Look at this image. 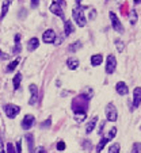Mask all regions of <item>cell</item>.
Instances as JSON below:
<instances>
[{
	"label": "cell",
	"instance_id": "ffe728a7",
	"mask_svg": "<svg viewBox=\"0 0 141 153\" xmlns=\"http://www.w3.org/2000/svg\"><path fill=\"white\" fill-rule=\"evenodd\" d=\"M21 81H22V73H16L12 79V84H14V90H19L21 86Z\"/></svg>",
	"mask_w": 141,
	"mask_h": 153
},
{
	"label": "cell",
	"instance_id": "d590c367",
	"mask_svg": "<svg viewBox=\"0 0 141 153\" xmlns=\"http://www.w3.org/2000/svg\"><path fill=\"white\" fill-rule=\"evenodd\" d=\"M95 15H97V11H95V10H92V11H91V16H90V18L94 19V18H95Z\"/></svg>",
	"mask_w": 141,
	"mask_h": 153
},
{
	"label": "cell",
	"instance_id": "d6a6232c",
	"mask_svg": "<svg viewBox=\"0 0 141 153\" xmlns=\"http://www.w3.org/2000/svg\"><path fill=\"white\" fill-rule=\"evenodd\" d=\"M35 153H46V149H45L44 146H38L37 150H35Z\"/></svg>",
	"mask_w": 141,
	"mask_h": 153
},
{
	"label": "cell",
	"instance_id": "836d02e7",
	"mask_svg": "<svg viewBox=\"0 0 141 153\" xmlns=\"http://www.w3.org/2000/svg\"><path fill=\"white\" fill-rule=\"evenodd\" d=\"M0 58H3V60H7V58H10V56L8 54H5V53H3L1 50H0Z\"/></svg>",
	"mask_w": 141,
	"mask_h": 153
},
{
	"label": "cell",
	"instance_id": "d6986e66",
	"mask_svg": "<svg viewBox=\"0 0 141 153\" xmlns=\"http://www.w3.org/2000/svg\"><path fill=\"white\" fill-rule=\"evenodd\" d=\"M10 3H11V1H8V0H5V1H3V5H1V14H0V22H1V20L4 19L5 14H7V11H8Z\"/></svg>",
	"mask_w": 141,
	"mask_h": 153
},
{
	"label": "cell",
	"instance_id": "cb8c5ba5",
	"mask_svg": "<svg viewBox=\"0 0 141 153\" xmlns=\"http://www.w3.org/2000/svg\"><path fill=\"white\" fill-rule=\"evenodd\" d=\"M129 20H130V24H136L137 23V14L134 10H132L130 14H129Z\"/></svg>",
	"mask_w": 141,
	"mask_h": 153
},
{
	"label": "cell",
	"instance_id": "83f0119b",
	"mask_svg": "<svg viewBox=\"0 0 141 153\" xmlns=\"http://www.w3.org/2000/svg\"><path fill=\"white\" fill-rule=\"evenodd\" d=\"M115 134H117V127H111L110 130H109V134H107V138H109V141L113 140L115 137Z\"/></svg>",
	"mask_w": 141,
	"mask_h": 153
},
{
	"label": "cell",
	"instance_id": "1f68e13d",
	"mask_svg": "<svg viewBox=\"0 0 141 153\" xmlns=\"http://www.w3.org/2000/svg\"><path fill=\"white\" fill-rule=\"evenodd\" d=\"M16 152L22 153V142H21V141H18L16 142Z\"/></svg>",
	"mask_w": 141,
	"mask_h": 153
},
{
	"label": "cell",
	"instance_id": "44dd1931",
	"mask_svg": "<svg viewBox=\"0 0 141 153\" xmlns=\"http://www.w3.org/2000/svg\"><path fill=\"white\" fill-rule=\"evenodd\" d=\"M107 142H109V138H107V137H103V138L99 141V144L97 145V153H101L102 150H103V148L106 146Z\"/></svg>",
	"mask_w": 141,
	"mask_h": 153
},
{
	"label": "cell",
	"instance_id": "8fae6325",
	"mask_svg": "<svg viewBox=\"0 0 141 153\" xmlns=\"http://www.w3.org/2000/svg\"><path fill=\"white\" fill-rule=\"evenodd\" d=\"M141 104V87H136L133 91V108H137Z\"/></svg>",
	"mask_w": 141,
	"mask_h": 153
},
{
	"label": "cell",
	"instance_id": "ac0fdd59",
	"mask_svg": "<svg viewBox=\"0 0 141 153\" xmlns=\"http://www.w3.org/2000/svg\"><path fill=\"white\" fill-rule=\"evenodd\" d=\"M73 31H75V27H73L72 22H70V20H65V24H64V34L68 37V35H70Z\"/></svg>",
	"mask_w": 141,
	"mask_h": 153
},
{
	"label": "cell",
	"instance_id": "5b68a950",
	"mask_svg": "<svg viewBox=\"0 0 141 153\" xmlns=\"http://www.w3.org/2000/svg\"><path fill=\"white\" fill-rule=\"evenodd\" d=\"M115 68H117V58H115L114 54H109L107 58H106V73H114Z\"/></svg>",
	"mask_w": 141,
	"mask_h": 153
},
{
	"label": "cell",
	"instance_id": "f546056e",
	"mask_svg": "<svg viewBox=\"0 0 141 153\" xmlns=\"http://www.w3.org/2000/svg\"><path fill=\"white\" fill-rule=\"evenodd\" d=\"M56 148H57V150H60V152H61V150H64V149L66 148V145H65V142H64V141H58Z\"/></svg>",
	"mask_w": 141,
	"mask_h": 153
},
{
	"label": "cell",
	"instance_id": "2e32d148",
	"mask_svg": "<svg viewBox=\"0 0 141 153\" xmlns=\"http://www.w3.org/2000/svg\"><path fill=\"white\" fill-rule=\"evenodd\" d=\"M66 65L69 68L70 71H75L79 68V60L76 58V57H69V58L66 60Z\"/></svg>",
	"mask_w": 141,
	"mask_h": 153
},
{
	"label": "cell",
	"instance_id": "e575fe53",
	"mask_svg": "<svg viewBox=\"0 0 141 153\" xmlns=\"http://www.w3.org/2000/svg\"><path fill=\"white\" fill-rule=\"evenodd\" d=\"M38 3H40L38 0H33L31 1V7H38Z\"/></svg>",
	"mask_w": 141,
	"mask_h": 153
},
{
	"label": "cell",
	"instance_id": "d4e9b609",
	"mask_svg": "<svg viewBox=\"0 0 141 153\" xmlns=\"http://www.w3.org/2000/svg\"><path fill=\"white\" fill-rule=\"evenodd\" d=\"M119 150H121V145L119 144H113L109 148V153H119Z\"/></svg>",
	"mask_w": 141,
	"mask_h": 153
},
{
	"label": "cell",
	"instance_id": "4dcf8cb0",
	"mask_svg": "<svg viewBox=\"0 0 141 153\" xmlns=\"http://www.w3.org/2000/svg\"><path fill=\"white\" fill-rule=\"evenodd\" d=\"M50 125H52V119H50V118H48V119H46V121L41 125V127H49Z\"/></svg>",
	"mask_w": 141,
	"mask_h": 153
},
{
	"label": "cell",
	"instance_id": "4fadbf2b",
	"mask_svg": "<svg viewBox=\"0 0 141 153\" xmlns=\"http://www.w3.org/2000/svg\"><path fill=\"white\" fill-rule=\"evenodd\" d=\"M98 115H95V117H92L90 121H88L87 123V126H86V133L87 134H90V133H92V130L95 129V126H97V123H98Z\"/></svg>",
	"mask_w": 141,
	"mask_h": 153
},
{
	"label": "cell",
	"instance_id": "9c48e42d",
	"mask_svg": "<svg viewBox=\"0 0 141 153\" xmlns=\"http://www.w3.org/2000/svg\"><path fill=\"white\" fill-rule=\"evenodd\" d=\"M61 3L64 1H52V4H50V11H52L54 15H57L58 18H62L64 19V12H62V8H61Z\"/></svg>",
	"mask_w": 141,
	"mask_h": 153
},
{
	"label": "cell",
	"instance_id": "3957f363",
	"mask_svg": "<svg viewBox=\"0 0 141 153\" xmlns=\"http://www.w3.org/2000/svg\"><path fill=\"white\" fill-rule=\"evenodd\" d=\"M4 113L10 119H14V118L18 117V114L21 113V107L16 106V104H14V103H8L4 106Z\"/></svg>",
	"mask_w": 141,
	"mask_h": 153
},
{
	"label": "cell",
	"instance_id": "8d00e7d4",
	"mask_svg": "<svg viewBox=\"0 0 141 153\" xmlns=\"http://www.w3.org/2000/svg\"><path fill=\"white\" fill-rule=\"evenodd\" d=\"M19 39H21V34H16V35H15V42L19 44Z\"/></svg>",
	"mask_w": 141,
	"mask_h": 153
},
{
	"label": "cell",
	"instance_id": "8992f818",
	"mask_svg": "<svg viewBox=\"0 0 141 153\" xmlns=\"http://www.w3.org/2000/svg\"><path fill=\"white\" fill-rule=\"evenodd\" d=\"M110 20H111V26H113V29H114V30H115L117 33H119V34H122V33L125 31V29H123L122 23H121L119 18L117 16V14L110 12Z\"/></svg>",
	"mask_w": 141,
	"mask_h": 153
},
{
	"label": "cell",
	"instance_id": "30bf717a",
	"mask_svg": "<svg viewBox=\"0 0 141 153\" xmlns=\"http://www.w3.org/2000/svg\"><path fill=\"white\" fill-rule=\"evenodd\" d=\"M42 41H44L45 44H54V41H56V33H54V30L48 29L42 34Z\"/></svg>",
	"mask_w": 141,
	"mask_h": 153
},
{
	"label": "cell",
	"instance_id": "f1b7e54d",
	"mask_svg": "<svg viewBox=\"0 0 141 153\" xmlns=\"http://www.w3.org/2000/svg\"><path fill=\"white\" fill-rule=\"evenodd\" d=\"M5 148H7V153H18V152H16V148L14 146L12 142H8Z\"/></svg>",
	"mask_w": 141,
	"mask_h": 153
},
{
	"label": "cell",
	"instance_id": "9a60e30c",
	"mask_svg": "<svg viewBox=\"0 0 141 153\" xmlns=\"http://www.w3.org/2000/svg\"><path fill=\"white\" fill-rule=\"evenodd\" d=\"M40 46V41H38V38H30L29 39V42H27V50L29 52H33V50H35L37 48Z\"/></svg>",
	"mask_w": 141,
	"mask_h": 153
},
{
	"label": "cell",
	"instance_id": "e0dca14e",
	"mask_svg": "<svg viewBox=\"0 0 141 153\" xmlns=\"http://www.w3.org/2000/svg\"><path fill=\"white\" fill-rule=\"evenodd\" d=\"M103 63V56L102 54H94L91 57V65L92 67H99Z\"/></svg>",
	"mask_w": 141,
	"mask_h": 153
},
{
	"label": "cell",
	"instance_id": "7402d4cb",
	"mask_svg": "<svg viewBox=\"0 0 141 153\" xmlns=\"http://www.w3.org/2000/svg\"><path fill=\"white\" fill-rule=\"evenodd\" d=\"M18 64H19V58H16V60H14V61H11V63L8 64V67L5 68V72L10 73V72H12V71H15V68L18 67Z\"/></svg>",
	"mask_w": 141,
	"mask_h": 153
},
{
	"label": "cell",
	"instance_id": "603a6c76",
	"mask_svg": "<svg viewBox=\"0 0 141 153\" xmlns=\"http://www.w3.org/2000/svg\"><path fill=\"white\" fill-rule=\"evenodd\" d=\"M80 46H81V42H80V41H76L73 44H70L68 50H69V52H76L77 49H80Z\"/></svg>",
	"mask_w": 141,
	"mask_h": 153
},
{
	"label": "cell",
	"instance_id": "5bb4252c",
	"mask_svg": "<svg viewBox=\"0 0 141 153\" xmlns=\"http://www.w3.org/2000/svg\"><path fill=\"white\" fill-rule=\"evenodd\" d=\"M25 138L27 141V148H29V153H34V135L31 133H27L25 135Z\"/></svg>",
	"mask_w": 141,
	"mask_h": 153
},
{
	"label": "cell",
	"instance_id": "6da1fadb",
	"mask_svg": "<svg viewBox=\"0 0 141 153\" xmlns=\"http://www.w3.org/2000/svg\"><path fill=\"white\" fill-rule=\"evenodd\" d=\"M88 100H90V95L87 94H80L79 96H76L73 102H72V110L75 115H81V114H86L88 108Z\"/></svg>",
	"mask_w": 141,
	"mask_h": 153
},
{
	"label": "cell",
	"instance_id": "ba28073f",
	"mask_svg": "<svg viewBox=\"0 0 141 153\" xmlns=\"http://www.w3.org/2000/svg\"><path fill=\"white\" fill-rule=\"evenodd\" d=\"M29 90H30L29 104H30V106H34V104L38 102V87L35 86V84H30V86H29Z\"/></svg>",
	"mask_w": 141,
	"mask_h": 153
},
{
	"label": "cell",
	"instance_id": "52a82bcc",
	"mask_svg": "<svg viewBox=\"0 0 141 153\" xmlns=\"http://www.w3.org/2000/svg\"><path fill=\"white\" fill-rule=\"evenodd\" d=\"M34 122H35L34 115H31V114H27V115H25V117H23L21 126H22L23 130H29V129H31V127H33Z\"/></svg>",
	"mask_w": 141,
	"mask_h": 153
},
{
	"label": "cell",
	"instance_id": "7a4b0ae2",
	"mask_svg": "<svg viewBox=\"0 0 141 153\" xmlns=\"http://www.w3.org/2000/svg\"><path fill=\"white\" fill-rule=\"evenodd\" d=\"M77 5H76L73 11H72V16H73V20L76 22V24L79 27H84L87 24V18H86V15H84V8H87V7H84L81 5V1H76Z\"/></svg>",
	"mask_w": 141,
	"mask_h": 153
},
{
	"label": "cell",
	"instance_id": "4316f807",
	"mask_svg": "<svg viewBox=\"0 0 141 153\" xmlns=\"http://www.w3.org/2000/svg\"><path fill=\"white\" fill-rule=\"evenodd\" d=\"M115 45H117V50L118 52H123L125 49V44H123L121 39H115Z\"/></svg>",
	"mask_w": 141,
	"mask_h": 153
},
{
	"label": "cell",
	"instance_id": "7c38bea8",
	"mask_svg": "<svg viewBox=\"0 0 141 153\" xmlns=\"http://www.w3.org/2000/svg\"><path fill=\"white\" fill-rule=\"evenodd\" d=\"M115 91H117V94H119V95L129 94V88H128V86H126V83H123V81H118V83L115 84Z\"/></svg>",
	"mask_w": 141,
	"mask_h": 153
},
{
	"label": "cell",
	"instance_id": "277c9868",
	"mask_svg": "<svg viewBox=\"0 0 141 153\" xmlns=\"http://www.w3.org/2000/svg\"><path fill=\"white\" fill-rule=\"evenodd\" d=\"M106 119L109 122H115L117 121V118H118V113H117V108H115V106L113 103H109L107 106H106Z\"/></svg>",
	"mask_w": 141,
	"mask_h": 153
},
{
	"label": "cell",
	"instance_id": "484cf974",
	"mask_svg": "<svg viewBox=\"0 0 141 153\" xmlns=\"http://www.w3.org/2000/svg\"><path fill=\"white\" fill-rule=\"evenodd\" d=\"M141 152V144L140 142H134L132 146V150H130V153H140Z\"/></svg>",
	"mask_w": 141,
	"mask_h": 153
}]
</instances>
